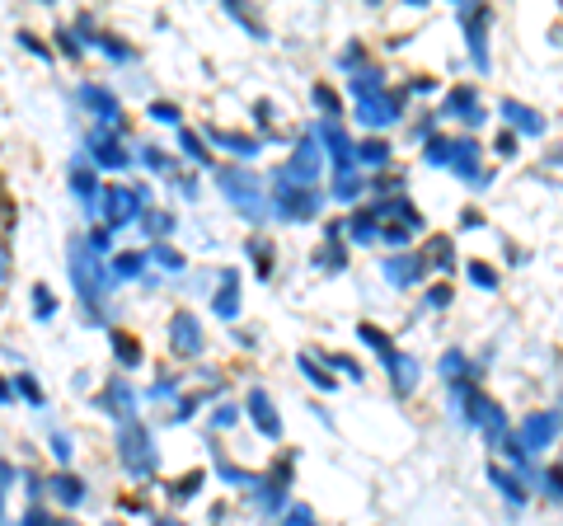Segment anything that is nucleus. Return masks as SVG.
<instances>
[{
  "instance_id": "aec40b11",
  "label": "nucleus",
  "mask_w": 563,
  "mask_h": 526,
  "mask_svg": "<svg viewBox=\"0 0 563 526\" xmlns=\"http://www.w3.org/2000/svg\"><path fill=\"white\" fill-rule=\"evenodd\" d=\"M451 151H456V141L432 137L427 141V165H451Z\"/></svg>"
},
{
  "instance_id": "20e7f679",
  "label": "nucleus",
  "mask_w": 563,
  "mask_h": 526,
  "mask_svg": "<svg viewBox=\"0 0 563 526\" xmlns=\"http://www.w3.org/2000/svg\"><path fill=\"white\" fill-rule=\"evenodd\" d=\"M141 207H146V188H108V198H104L108 226H127Z\"/></svg>"
},
{
  "instance_id": "72a5a7b5",
  "label": "nucleus",
  "mask_w": 563,
  "mask_h": 526,
  "mask_svg": "<svg viewBox=\"0 0 563 526\" xmlns=\"http://www.w3.org/2000/svg\"><path fill=\"white\" fill-rule=\"evenodd\" d=\"M57 494L66 498V503H80V484L76 480H57Z\"/></svg>"
},
{
  "instance_id": "2eb2a0df",
  "label": "nucleus",
  "mask_w": 563,
  "mask_h": 526,
  "mask_svg": "<svg viewBox=\"0 0 563 526\" xmlns=\"http://www.w3.org/2000/svg\"><path fill=\"white\" fill-rule=\"evenodd\" d=\"M503 118H512V123H517L521 132H531V137H535V132H545V118H540V113H531L526 104H512V99L503 104Z\"/></svg>"
},
{
  "instance_id": "f257e3e1",
  "label": "nucleus",
  "mask_w": 563,
  "mask_h": 526,
  "mask_svg": "<svg viewBox=\"0 0 563 526\" xmlns=\"http://www.w3.org/2000/svg\"><path fill=\"white\" fill-rule=\"evenodd\" d=\"M352 99H357V118L371 127H385L399 118V99L385 90V80L376 71H357L352 76Z\"/></svg>"
},
{
  "instance_id": "1a4fd4ad",
  "label": "nucleus",
  "mask_w": 563,
  "mask_h": 526,
  "mask_svg": "<svg viewBox=\"0 0 563 526\" xmlns=\"http://www.w3.org/2000/svg\"><path fill=\"white\" fill-rule=\"evenodd\" d=\"M554 433H559V418H554V414H531L517 442H521V451H540V447H549V442H554Z\"/></svg>"
},
{
  "instance_id": "4468645a",
  "label": "nucleus",
  "mask_w": 563,
  "mask_h": 526,
  "mask_svg": "<svg viewBox=\"0 0 563 526\" xmlns=\"http://www.w3.org/2000/svg\"><path fill=\"white\" fill-rule=\"evenodd\" d=\"M249 409H254V418H259V428H263L268 437L282 433V423H277V414H273V400H268L263 390H254V395H249Z\"/></svg>"
},
{
  "instance_id": "f8f14e48",
  "label": "nucleus",
  "mask_w": 563,
  "mask_h": 526,
  "mask_svg": "<svg viewBox=\"0 0 563 526\" xmlns=\"http://www.w3.org/2000/svg\"><path fill=\"white\" fill-rule=\"evenodd\" d=\"M385 367H390V376H395V386L399 390H413L418 386V362L404 353H385Z\"/></svg>"
},
{
  "instance_id": "473e14b6",
  "label": "nucleus",
  "mask_w": 563,
  "mask_h": 526,
  "mask_svg": "<svg viewBox=\"0 0 563 526\" xmlns=\"http://www.w3.org/2000/svg\"><path fill=\"white\" fill-rule=\"evenodd\" d=\"M282 526H315V517H310V508H291Z\"/></svg>"
},
{
  "instance_id": "4c0bfd02",
  "label": "nucleus",
  "mask_w": 563,
  "mask_h": 526,
  "mask_svg": "<svg viewBox=\"0 0 563 526\" xmlns=\"http://www.w3.org/2000/svg\"><path fill=\"white\" fill-rule=\"evenodd\" d=\"M498 151L512 155V151H517V137H512V132H503V137H498Z\"/></svg>"
},
{
  "instance_id": "412c9836",
  "label": "nucleus",
  "mask_w": 563,
  "mask_h": 526,
  "mask_svg": "<svg viewBox=\"0 0 563 526\" xmlns=\"http://www.w3.org/2000/svg\"><path fill=\"white\" fill-rule=\"evenodd\" d=\"M212 141H221V146H230V151H244V155H254V151H259V141L240 137V132H212Z\"/></svg>"
},
{
  "instance_id": "a878e982",
  "label": "nucleus",
  "mask_w": 563,
  "mask_h": 526,
  "mask_svg": "<svg viewBox=\"0 0 563 526\" xmlns=\"http://www.w3.org/2000/svg\"><path fill=\"white\" fill-rule=\"evenodd\" d=\"M113 343H118V357H122V362H137V357H141L137 339H127V334H113Z\"/></svg>"
},
{
  "instance_id": "f03ea898",
  "label": "nucleus",
  "mask_w": 563,
  "mask_h": 526,
  "mask_svg": "<svg viewBox=\"0 0 563 526\" xmlns=\"http://www.w3.org/2000/svg\"><path fill=\"white\" fill-rule=\"evenodd\" d=\"M282 184H305L315 188V179H320V141L305 137L301 146H296V155H291L287 165H282V174H277Z\"/></svg>"
},
{
  "instance_id": "39448f33",
  "label": "nucleus",
  "mask_w": 563,
  "mask_h": 526,
  "mask_svg": "<svg viewBox=\"0 0 563 526\" xmlns=\"http://www.w3.org/2000/svg\"><path fill=\"white\" fill-rule=\"evenodd\" d=\"M465 414H470V423H479L488 437H507L503 433V409L488 400V395H479V390H465Z\"/></svg>"
},
{
  "instance_id": "7c9ffc66",
  "label": "nucleus",
  "mask_w": 563,
  "mask_h": 526,
  "mask_svg": "<svg viewBox=\"0 0 563 526\" xmlns=\"http://www.w3.org/2000/svg\"><path fill=\"white\" fill-rule=\"evenodd\" d=\"M71 184L80 188V198H94V193H99V188H94V179H90V170H76V179H71Z\"/></svg>"
},
{
  "instance_id": "c756f323",
  "label": "nucleus",
  "mask_w": 563,
  "mask_h": 526,
  "mask_svg": "<svg viewBox=\"0 0 563 526\" xmlns=\"http://www.w3.org/2000/svg\"><path fill=\"white\" fill-rule=\"evenodd\" d=\"M301 367H305V372H310V381H315V386H320V390H329V386H334V381H329V372H320V367H315L310 357H301Z\"/></svg>"
},
{
  "instance_id": "423d86ee",
  "label": "nucleus",
  "mask_w": 563,
  "mask_h": 526,
  "mask_svg": "<svg viewBox=\"0 0 563 526\" xmlns=\"http://www.w3.org/2000/svg\"><path fill=\"white\" fill-rule=\"evenodd\" d=\"M221 188L230 193V202H240V207H249V217H263L259 184H254L249 174H240V170H221Z\"/></svg>"
},
{
  "instance_id": "7ed1b4c3",
  "label": "nucleus",
  "mask_w": 563,
  "mask_h": 526,
  "mask_svg": "<svg viewBox=\"0 0 563 526\" xmlns=\"http://www.w3.org/2000/svg\"><path fill=\"white\" fill-rule=\"evenodd\" d=\"M277 212L282 217H296V221H305V217H315L320 212V188H305V184H282L277 179Z\"/></svg>"
},
{
  "instance_id": "6e6552de",
  "label": "nucleus",
  "mask_w": 563,
  "mask_h": 526,
  "mask_svg": "<svg viewBox=\"0 0 563 526\" xmlns=\"http://www.w3.org/2000/svg\"><path fill=\"white\" fill-rule=\"evenodd\" d=\"M320 137L329 141V151H334V165H338V174H352V165H357V146L348 141V132L329 118V123H320Z\"/></svg>"
},
{
  "instance_id": "b1692460",
  "label": "nucleus",
  "mask_w": 563,
  "mask_h": 526,
  "mask_svg": "<svg viewBox=\"0 0 563 526\" xmlns=\"http://www.w3.org/2000/svg\"><path fill=\"white\" fill-rule=\"evenodd\" d=\"M362 193V179L357 174H338L334 179V198H357Z\"/></svg>"
},
{
  "instance_id": "393cba45",
  "label": "nucleus",
  "mask_w": 563,
  "mask_h": 526,
  "mask_svg": "<svg viewBox=\"0 0 563 526\" xmlns=\"http://www.w3.org/2000/svg\"><path fill=\"white\" fill-rule=\"evenodd\" d=\"M343 231H352V240H371V235H376V221L362 212V217H352V226H343Z\"/></svg>"
},
{
  "instance_id": "2f4dec72",
  "label": "nucleus",
  "mask_w": 563,
  "mask_h": 526,
  "mask_svg": "<svg viewBox=\"0 0 563 526\" xmlns=\"http://www.w3.org/2000/svg\"><path fill=\"white\" fill-rule=\"evenodd\" d=\"M427 259H437V263H451V240H432V249H427Z\"/></svg>"
},
{
  "instance_id": "f704fd0d",
  "label": "nucleus",
  "mask_w": 563,
  "mask_h": 526,
  "mask_svg": "<svg viewBox=\"0 0 563 526\" xmlns=\"http://www.w3.org/2000/svg\"><path fill=\"white\" fill-rule=\"evenodd\" d=\"M470 278L479 282V287H493V273H488L484 263H470Z\"/></svg>"
},
{
  "instance_id": "f3484780",
  "label": "nucleus",
  "mask_w": 563,
  "mask_h": 526,
  "mask_svg": "<svg viewBox=\"0 0 563 526\" xmlns=\"http://www.w3.org/2000/svg\"><path fill=\"white\" fill-rule=\"evenodd\" d=\"M451 165H456L465 179H479V151H474V141H456V151H451Z\"/></svg>"
},
{
  "instance_id": "ddd939ff",
  "label": "nucleus",
  "mask_w": 563,
  "mask_h": 526,
  "mask_svg": "<svg viewBox=\"0 0 563 526\" xmlns=\"http://www.w3.org/2000/svg\"><path fill=\"white\" fill-rule=\"evenodd\" d=\"M385 278L395 282V287H413V282L423 278V263L418 259H390L385 263Z\"/></svg>"
},
{
  "instance_id": "dca6fc26",
  "label": "nucleus",
  "mask_w": 563,
  "mask_h": 526,
  "mask_svg": "<svg viewBox=\"0 0 563 526\" xmlns=\"http://www.w3.org/2000/svg\"><path fill=\"white\" fill-rule=\"evenodd\" d=\"M446 113H465V123H484V109H479V99L470 90H456L446 99Z\"/></svg>"
},
{
  "instance_id": "e433bc0d",
  "label": "nucleus",
  "mask_w": 563,
  "mask_h": 526,
  "mask_svg": "<svg viewBox=\"0 0 563 526\" xmlns=\"http://www.w3.org/2000/svg\"><path fill=\"white\" fill-rule=\"evenodd\" d=\"M315 99H320V104H324V109H329V113H334V109H338V99H334V90H324V85H320V90H315Z\"/></svg>"
},
{
  "instance_id": "9d476101",
  "label": "nucleus",
  "mask_w": 563,
  "mask_h": 526,
  "mask_svg": "<svg viewBox=\"0 0 563 526\" xmlns=\"http://www.w3.org/2000/svg\"><path fill=\"white\" fill-rule=\"evenodd\" d=\"M71 259H76V282H80V292H85V301H99V292H104V278L99 273H90L94 263H90V254L85 249H71Z\"/></svg>"
},
{
  "instance_id": "0eeeda50",
  "label": "nucleus",
  "mask_w": 563,
  "mask_h": 526,
  "mask_svg": "<svg viewBox=\"0 0 563 526\" xmlns=\"http://www.w3.org/2000/svg\"><path fill=\"white\" fill-rule=\"evenodd\" d=\"M122 451H127V470L132 475H151L155 470V451H151V442H146V428H127V437H122Z\"/></svg>"
},
{
  "instance_id": "5701e85b",
  "label": "nucleus",
  "mask_w": 563,
  "mask_h": 526,
  "mask_svg": "<svg viewBox=\"0 0 563 526\" xmlns=\"http://www.w3.org/2000/svg\"><path fill=\"white\" fill-rule=\"evenodd\" d=\"M357 160H366V165H385V160H390V146H385V141H366L362 151H357Z\"/></svg>"
},
{
  "instance_id": "a211bd4d",
  "label": "nucleus",
  "mask_w": 563,
  "mask_h": 526,
  "mask_svg": "<svg viewBox=\"0 0 563 526\" xmlns=\"http://www.w3.org/2000/svg\"><path fill=\"white\" fill-rule=\"evenodd\" d=\"M90 146H94V160H99V165H122V160H127V155L113 146V137H108V132H94Z\"/></svg>"
},
{
  "instance_id": "6ab92c4d",
  "label": "nucleus",
  "mask_w": 563,
  "mask_h": 526,
  "mask_svg": "<svg viewBox=\"0 0 563 526\" xmlns=\"http://www.w3.org/2000/svg\"><path fill=\"white\" fill-rule=\"evenodd\" d=\"M85 99H90V109L104 113V127H118V104H113V94H104V90H85Z\"/></svg>"
},
{
  "instance_id": "c9c22d12",
  "label": "nucleus",
  "mask_w": 563,
  "mask_h": 526,
  "mask_svg": "<svg viewBox=\"0 0 563 526\" xmlns=\"http://www.w3.org/2000/svg\"><path fill=\"white\" fill-rule=\"evenodd\" d=\"M385 240H390V245H404V240H409V231H404V226H395V221H390V226H385Z\"/></svg>"
},
{
  "instance_id": "c85d7f7f",
  "label": "nucleus",
  "mask_w": 563,
  "mask_h": 526,
  "mask_svg": "<svg viewBox=\"0 0 563 526\" xmlns=\"http://www.w3.org/2000/svg\"><path fill=\"white\" fill-rule=\"evenodd\" d=\"M118 273H122V278H137V273H141V254H122Z\"/></svg>"
},
{
  "instance_id": "bb28decb",
  "label": "nucleus",
  "mask_w": 563,
  "mask_h": 526,
  "mask_svg": "<svg viewBox=\"0 0 563 526\" xmlns=\"http://www.w3.org/2000/svg\"><path fill=\"white\" fill-rule=\"evenodd\" d=\"M493 484H498V489H503V494L512 498V503H521V498H526V494H521V484H517V480H507L503 470H493Z\"/></svg>"
},
{
  "instance_id": "4be33fe9",
  "label": "nucleus",
  "mask_w": 563,
  "mask_h": 526,
  "mask_svg": "<svg viewBox=\"0 0 563 526\" xmlns=\"http://www.w3.org/2000/svg\"><path fill=\"white\" fill-rule=\"evenodd\" d=\"M216 310H221V315H235V273H226V278H221V296H216Z\"/></svg>"
},
{
  "instance_id": "58836bf2",
  "label": "nucleus",
  "mask_w": 563,
  "mask_h": 526,
  "mask_svg": "<svg viewBox=\"0 0 563 526\" xmlns=\"http://www.w3.org/2000/svg\"><path fill=\"white\" fill-rule=\"evenodd\" d=\"M0 273H5V254H0Z\"/></svg>"
},
{
  "instance_id": "9b49d317",
  "label": "nucleus",
  "mask_w": 563,
  "mask_h": 526,
  "mask_svg": "<svg viewBox=\"0 0 563 526\" xmlns=\"http://www.w3.org/2000/svg\"><path fill=\"white\" fill-rule=\"evenodd\" d=\"M169 334H174V348H179V353H198L202 348L198 320H193V315H174V320H169Z\"/></svg>"
},
{
  "instance_id": "cd10ccee",
  "label": "nucleus",
  "mask_w": 563,
  "mask_h": 526,
  "mask_svg": "<svg viewBox=\"0 0 563 526\" xmlns=\"http://www.w3.org/2000/svg\"><path fill=\"white\" fill-rule=\"evenodd\" d=\"M146 226H151V235H169V231H174V217H165V212H151V217H146Z\"/></svg>"
}]
</instances>
